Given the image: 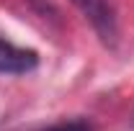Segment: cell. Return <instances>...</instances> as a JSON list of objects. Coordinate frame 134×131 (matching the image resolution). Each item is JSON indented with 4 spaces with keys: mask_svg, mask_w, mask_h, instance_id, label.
Here are the masks:
<instances>
[{
    "mask_svg": "<svg viewBox=\"0 0 134 131\" xmlns=\"http://www.w3.org/2000/svg\"><path fill=\"white\" fill-rule=\"evenodd\" d=\"M39 67V54L26 46H16L0 39V72L3 75H26Z\"/></svg>",
    "mask_w": 134,
    "mask_h": 131,
    "instance_id": "7a4b0ae2",
    "label": "cell"
},
{
    "mask_svg": "<svg viewBox=\"0 0 134 131\" xmlns=\"http://www.w3.org/2000/svg\"><path fill=\"white\" fill-rule=\"evenodd\" d=\"M70 3L96 28V33L100 36L103 44H114L116 41V16H114V8H111L108 0H70Z\"/></svg>",
    "mask_w": 134,
    "mask_h": 131,
    "instance_id": "6da1fadb",
    "label": "cell"
},
{
    "mask_svg": "<svg viewBox=\"0 0 134 131\" xmlns=\"http://www.w3.org/2000/svg\"><path fill=\"white\" fill-rule=\"evenodd\" d=\"M47 131H93V126L88 121H62V123H54Z\"/></svg>",
    "mask_w": 134,
    "mask_h": 131,
    "instance_id": "3957f363",
    "label": "cell"
}]
</instances>
